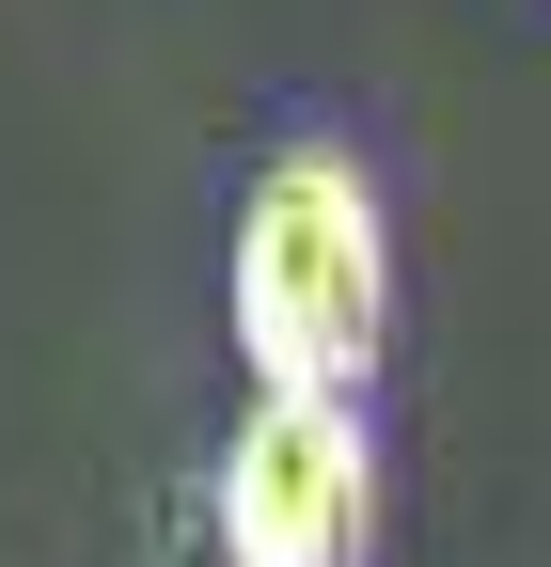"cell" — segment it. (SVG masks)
Instances as JSON below:
<instances>
[{
    "mask_svg": "<svg viewBox=\"0 0 551 567\" xmlns=\"http://www.w3.org/2000/svg\"><path fill=\"white\" fill-rule=\"evenodd\" d=\"M221 567H363L378 551V425L331 394H252L205 473Z\"/></svg>",
    "mask_w": 551,
    "mask_h": 567,
    "instance_id": "cell-2",
    "label": "cell"
},
{
    "mask_svg": "<svg viewBox=\"0 0 551 567\" xmlns=\"http://www.w3.org/2000/svg\"><path fill=\"white\" fill-rule=\"evenodd\" d=\"M237 363L252 394L363 410L394 363V205L347 142H284L237 189Z\"/></svg>",
    "mask_w": 551,
    "mask_h": 567,
    "instance_id": "cell-1",
    "label": "cell"
}]
</instances>
